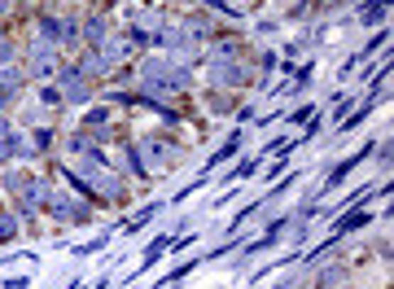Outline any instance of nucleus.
<instances>
[{"mask_svg": "<svg viewBox=\"0 0 394 289\" xmlns=\"http://www.w3.org/2000/svg\"><path fill=\"white\" fill-rule=\"evenodd\" d=\"M158 210H163V206H158V202H153V206H145V210H141V215H136V219H131V224H127V232H136V228H145V224H149V219L158 215Z\"/></svg>", "mask_w": 394, "mask_h": 289, "instance_id": "nucleus-18", "label": "nucleus"}, {"mask_svg": "<svg viewBox=\"0 0 394 289\" xmlns=\"http://www.w3.org/2000/svg\"><path fill=\"white\" fill-rule=\"evenodd\" d=\"M13 236H18V219L0 210V241H13Z\"/></svg>", "mask_w": 394, "mask_h": 289, "instance_id": "nucleus-15", "label": "nucleus"}, {"mask_svg": "<svg viewBox=\"0 0 394 289\" xmlns=\"http://www.w3.org/2000/svg\"><path fill=\"white\" fill-rule=\"evenodd\" d=\"M385 13H390V0H368V5L359 9V22L363 26H377V22H385Z\"/></svg>", "mask_w": 394, "mask_h": 289, "instance_id": "nucleus-7", "label": "nucleus"}, {"mask_svg": "<svg viewBox=\"0 0 394 289\" xmlns=\"http://www.w3.org/2000/svg\"><path fill=\"white\" fill-rule=\"evenodd\" d=\"M127 163H131V171H136V175H145V163H141V149L136 145H127Z\"/></svg>", "mask_w": 394, "mask_h": 289, "instance_id": "nucleus-20", "label": "nucleus"}, {"mask_svg": "<svg viewBox=\"0 0 394 289\" xmlns=\"http://www.w3.org/2000/svg\"><path fill=\"white\" fill-rule=\"evenodd\" d=\"M48 145H53V131H35V145L31 149L35 153H48Z\"/></svg>", "mask_w": 394, "mask_h": 289, "instance_id": "nucleus-22", "label": "nucleus"}, {"mask_svg": "<svg viewBox=\"0 0 394 289\" xmlns=\"http://www.w3.org/2000/svg\"><path fill=\"white\" fill-rule=\"evenodd\" d=\"M228 110H232L228 92H219V88H215V92H210V114H228Z\"/></svg>", "mask_w": 394, "mask_h": 289, "instance_id": "nucleus-17", "label": "nucleus"}, {"mask_svg": "<svg viewBox=\"0 0 394 289\" xmlns=\"http://www.w3.org/2000/svg\"><path fill=\"white\" fill-rule=\"evenodd\" d=\"M26 285H31L26 276H13V280H5V289H26Z\"/></svg>", "mask_w": 394, "mask_h": 289, "instance_id": "nucleus-24", "label": "nucleus"}, {"mask_svg": "<svg viewBox=\"0 0 394 289\" xmlns=\"http://www.w3.org/2000/svg\"><path fill=\"white\" fill-rule=\"evenodd\" d=\"M40 101H44V105H62L66 97H62V88H58V84H40Z\"/></svg>", "mask_w": 394, "mask_h": 289, "instance_id": "nucleus-16", "label": "nucleus"}, {"mask_svg": "<svg viewBox=\"0 0 394 289\" xmlns=\"http://www.w3.org/2000/svg\"><path fill=\"white\" fill-rule=\"evenodd\" d=\"M58 79H62V97H66L70 105H84V101H88V92H92V88H88V75L79 70V66H66Z\"/></svg>", "mask_w": 394, "mask_h": 289, "instance_id": "nucleus-4", "label": "nucleus"}, {"mask_svg": "<svg viewBox=\"0 0 394 289\" xmlns=\"http://www.w3.org/2000/svg\"><path fill=\"white\" fill-rule=\"evenodd\" d=\"M62 44H79V22H62Z\"/></svg>", "mask_w": 394, "mask_h": 289, "instance_id": "nucleus-19", "label": "nucleus"}, {"mask_svg": "<svg viewBox=\"0 0 394 289\" xmlns=\"http://www.w3.org/2000/svg\"><path fill=\"white\" fill-rule=\"evenodd\" d=\"M236 149H241V131H232V136L224 141V149H215V158H210V167H219L224 158H236Z\"/></svg>", "mask_w": 394, "mask_h": 289, "instance_id": "nucleus-12", "label": "nucleus"}, {"mask_svg": "<svg viewBox=\"0 0 394 289\" xmlns=\"http://www.w3.org/2000/svg\"><path fill=\"white\" fill-rule=\"evenodd\" d=\"M385 40H390V36H385V31H377L373 40H368V44H363V58H368V53H377V48H385Z\"/></svg>", "mask_w": 394, "mask_h": 289, "instance_id": "nucleus-21", "label": "nucleus"}, {"mask_svg": "<svg viewBox=\"0 0 394 289\" xmlns=\"http://www.w3.org/2000/svg\"><path fill=\"white\" fill-rule=\"evenodd\" d=\"M210 84L215 88H246L250 84V66L232 62V58H215L210 62Z\"/></svg>", "mask_w": 394, "mask_h": 289, "instance_id": "nucleus-2", "label": "nucleus"}, {"mask_svg": "<svg viewBox=\"0 0 394 289\" xmlns=\"http://www.w3.org/2000/svg\"><path fill=\"white\" fill-rule=\"evenodd\" d=\"M79 70H84V75H105V70H110V62L101 58V48H88L84 58H79Z\"/></svg>", "mask_w": 394, "mask_h": 289, "instance_id": "nucleus-9", "label": "nucleus"}, {"mask_svg": "<svg viewBox=\"0 0 394 289\" xmlns=\"http://www.w3.org/2000/svg\"><path fill=\"white\" fill-rule=\"evenodd\" d=\"M44 210H48L58 224H88V219H92V206L79 202V197H70V193H48V197H44Z\"/></svg>", "mask_w": 394, "mask_h": 289, "instance_id": "nucleus-1", "label": "nucleus"}, {"mask_svg": "<svg viewBox=\"0 0 394 289\" xmlns=\"http://www.w3.org/2000/svg\"><path fill=\"white\" fill-rule=\"evenodd\" d=\"M40 40H44V44H58V40H62V18L40 13Z\"/></svg>", "mask_w": 394, "mask_h": 289, "instance_id": "nucleus-10", "label": "nucleus"}, {"mask_svg": "<svg viewBox=\"0 0 394 289\" xmlns=\"http://www.w3.org/2000/svg\"><path fill=\"white\" fill-rule=\"evenodd\" d=\"M105 26H110L105 18H88L84 26H79V36H84V44H88V48H97V44L105 40Z\"/></svg>", "mask_w": 394, "mask_h": 289, "instance_id": "nucleus-8", "label": "nucleus"}, {"mask_svg": "<svg viewBox=\"0 0 394 289\" xmlns=\"http://www.w3.org/2000/svg\"><path fill=\"white\" fill-rule=\"evenodd\" d=\"M368 219H373V215H368V206H363V202H355V206L346 210V219L337 224V232H351V228H359V224H368Z\"/></svg>", "mask_w": 394, "mask_h": 289, "instance_id": "nucleus-11", "label": "nucleus"}, {"mask_svg": "<svg viewBox=\"0 0 394 289\" xmlns=\"http://www.w3.org/2000/svg\"><path fill=\"white\" fill-rule=\"evenodd\" d=\"M9 97H13V92H0V114H5V105H9Z\"/></svg>", "mask_w": 394, "mask_h": 289, "instance_id": "nucleus-26", "label": "nucleus"}, {"mask_svg": "<svg viewBox=\"0 0 394 289\" xmlns=\"http://www.w3.org/2000/svg\"><path fill=\"white\" fill-rule=\"evenodd\" d=\"M5 9H9V5H5V0H0V18H5Z\"/></svg>", "mask_w": 394, "mask_h": 289, "instance_id": "nucleus-27", "label": "nucleus"}, {"mask_svg": "<svg viewBox=\"0 0 394 289\" xmlns=\"http://www.w3.org/2000/svg\"><path fill=\"white\" fill-rule=\"evenodd\" d=\"M363 158H368V145H363L359 153H351V158H341V163H337V171L329 175V189H337V184H341V180H346V171H355V167L363 163Z\"/></svg>", "mask_w": 394, "mask_h": 289, "instance_id": "nucleus-6", "label": "nucleus"}, {"mask_svg": "<svg viewBox=\"0 0 394 289\" xmlns=\"http://www.w3.org/2000/svg\"><path fill=\"white\" fill-rule=\"evenodd\" d=\"M341 276H346L341 268H324L320 276H315V289H337V280H341Z\"/></svg>", "mask_w": 394, "mask_h": 289, "instance_id": "nucleus-14", "label": "nucleus"}, {"mask_svg": "<svg viewBox=\"0 0 394 289\" xmlns=\"http://www.w3.org/2000/svg\"><path fill=\"white\" fill-rule=\"evenodd\" d=\"M105 123H110V110H105V105H92V110L84 114V127H92V131L105 127Z\"/></svg>", "mask_w": 394, "mask_h": 289, "instance_id": "nucleus-13", "label": "nucleus"}, {"mask_svg": "<svg viewBox=\"0 0 394 289\" xmlns=\"http://www.w3.org/2000/svg\"><path fill=\"white\" fill-rule=\"evenodd\" d=\"M0 136H9V119L5 114H0Z\"/></svg>", "mask_w": 394, "mask_h": 289, "instance_id": "nucleus-25", "label": "nucleus"}, {"mask_svg": "<svg viewBox=\"0 0 394 289\" xmlns=\"http://www.w3.org/2000/svg\"><path fill=\"white\" fill-rule=\"evenodd\" d=\"M26 88V70L22 66H0V92H22Z\"/></svg>", "mask_w": 394, "mask_h": 289, "instance_id": "nucleus-5", "label": "nucleus"}, {"mask_svg": "<svg viewBox=\"0 0 394 289\" xmlns=\"http://www.w3.org/2000/svg\"><path fill=\"white\" fill-rule=\"evenodd\" d=\"M9 58H13V44H9L5 31H0V62H9Z\"/></svg>", "mask_w": 394, "mask_h": 289, "instance_id": "nucleus-23", "label": "nucleus"}, {"mask_svg": "<svg viewBox=\"0 0 394 289\" xmlns=\"http://www.w3.org/2000/svg\"><path fill=\"white\" fill-rule=\"evenodd\" d=\"M58 75V58H53V44L35 40L31 53H26V79H40V84H48V79Z\"/></svg>", "mask_w": 394, "mask_h": 289, "instance_id": "nucleus-3", "label": "nucleus"}]
</instances>
